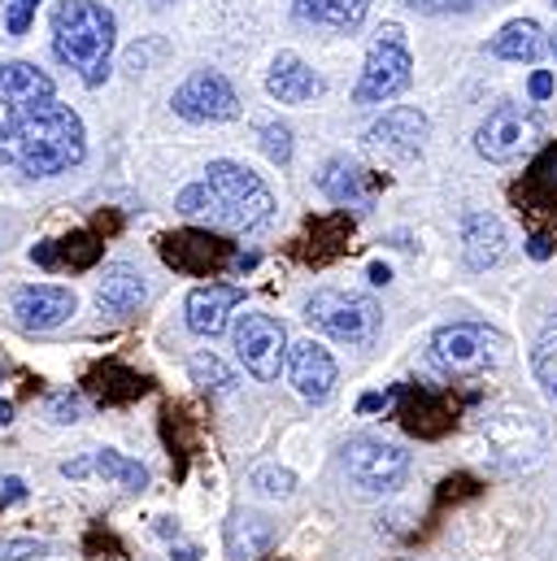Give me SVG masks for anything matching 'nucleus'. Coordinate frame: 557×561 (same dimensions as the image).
<instances>
[{
	"mask_svg": "<svg viewBox=\"0 0 557 561\" xmlns=\"http://www.w3.org/2000/svg\"><path fill=\"white\" fill-rule=\"evenodd\" d=\"M174 209L183 218H201L218 231H253L271 218L275 196L262 183V174H253L240 161H209L205 179L183 187L174 196Z\"/></svg>",
	"mask_w": 557,
	"mask_h": 561,
	"instance_id": "obj_1",
	"label": "nucleus"
},
{
	"mask_svg": "<svg viewBox=\"0 0 557 561\" xmlns=\"http://www.w3.org/2000/svg\"><path fill=\"white\" fill-rule=\"evenodd\" d=\"M88 152V136H83V123L70 105H39L35 114H26L4 140H0V161L31 174V179H48V174H61L70 165H79Z\"/></svg>",
	"mask_w": 557,
	"mask_h": 561,
	"instance_id": "obj_2",
	"label": "nucleus"
},
{
	"mask_svg": "<svg viewBox=\"0 0 557 561\" xmlns=\"http://www.w3.org/2000/svg\"><path fill=\"white\" fill-rule=\"evenodd\" d=\"M53 53L88 88H101L114 57V13L96 0H61L53 9Z\"/></svg>",
	"mask_w": 557,
	"mask_h": 561,
	"instance_id": "obj_3",
	"label": "nucleus"
},
{
	"mask_svg": "<svg viewBox=\"0 0 557 561\" xmlns=\"http://www.w3.org/2000/svg\"><path fill=\"white\" fill-rule=\"evenodd\" d=\"M305 322L318 327L322 335L340 340V344H371L379 335V305L362 291H344V287H322L305 300Z\"/></svg>",
	"mask_w": 557,
	"mask_h": 561,
	"instance_id": "obj_4",
	"label": "nucleus"
},
{
	"mask_svg": "<svg viewBox=\"0 0 557 561\" xmlns=\"http://www.w3.org/2000/svg\"><path fill=\"white\" fill-rule=\"evenodd\" d=\"M501 357H505V340L484 322H448L431 340V362L448 379L488 375L492 366H501Z\"/></svg>",
	"mask_w": 557,
	"mask_h": 561,
	"instance_id": "obj_5",
	"label": "nucleus"
},
{
	"mask_svg": "<svg viewBox=\"0 0 557 561\" xmlns=\"http://www.w3.org/2000/svg\"><path fill=\"white\" fill-rule=\"evenodd\" d=\"M414 83V57L406 48V31L397 22L379 26V39L366 53L362 79L353 88V105H384L393 96H401Z\"/></svg>",
	"mask_w": 557,
	"mask_h": 561,
	"instance_id": "obj_6",
	"label": "nucleus"
},
{
	"mask_svg": "<svg viewBox=\"0 0 557 561\" xmlns=\"http://www.w3.org/2000/svg\"><path fill=\"white\" fill-rule=\"evenodd\" d=\"M161 262L174 266L179 275H192V279H214L223 271H245L253 266V253H236V244H227L223 236H214L209 227L196 231H174V236H161Z\"/></svg>",
	"mask_w": 557,
	"mask_h": 561,
	"instance_id": "obj_7",
	"label": "nucleus"
},
{
	"mask_svg": "<svg viewBox=\"0 0 557 561\" xmlns=\"http://www.w3.org/2000/svg\"><path fill=\"white\" fill-rule=\"evenodd\" d=\"M541 136H545V123H541L536 110H527V105H501V110H492V114L479 123L475 148H479L484 161L510 165V161L527 157V152L541 144Z\"/></svg>",
	"mask_w": 557,
	"mask_h": 561,
	"instance_id": "obj_8",
	"label": "nucleus"
},
{
	"mask_svg": "<svg viewBox=\"0 0 557 561\" xmlns=\"http://www.w3.org/2000/svg\"><path fill=\"white\" fill-rule=\"evenodd\" d=\"M344 474L362 488V492H393L401 488V479L410 474V453L401 444H388L379 435H353L340 453Z\"/></svg>",
	"mask_w": 557,
	"mask_h": 561,
	"instance_id": "obj_9",
	"label": "nucleus"
},
{
	"mask_svg": "<svg viewBox=\"0 0 557 561\" xmlns=\"http://www.w3.org/2000/svg\"><path fill=\"white\" fill-rule=\"evenodd\" d=\"M287 331L271 313H245L236 322V357L245 362V370L262 383H275L283 362H287Z\"/></svg>",
	"mask_w": 557,
	"mask_h": 561,
	"instance_id": "obj_10",
	"label": "nucleus"
},
{
	"mask_svg": "<svg viewBox=\"0 0 557 561\" xmlns=\"http://www.w3.org/2000/svg\"><path fill=\"white\" fill-rule=\"evenodd\" d=\"M514 205L532 236H557V144H549L514 183Z\"/></svg>",
	"mask_w": 557,
	"mask_h": 561,
	"instance_id": "obj_11",
	"label": "nucleus"
},
{
	"mask_svg": "<svg viewBox=\"0 0 557 561\" xmlns=\"http://www.w3.org/2000/svg\"><path fill=\"white\" fill-rule=\"evenodd\" d=\"M484 439H488V453L501 461V466H532L545 448V431L536 414L527 410H501L484 422Z\"/></svg>",
	"mask_w": 557,
	"mask_h": 561,
	"instance_id": "obj_12",
	"label": "nucleus"
},
{
	"mask_svg": "<svg viewBox=\"0 0 557 561\" xmlns=\"http://www.w3.org/2000/svg\"><path fill=\"white\" fill-rule=\"evenodd\" d=\"M174 114L187 123H231L240 114V96L236 88L214 75V70H196L179 92H174Z\"/></svg>",
	"mask_w": 557,
	"mask_h": 561,
	"instance_id": "obj_13",
	"label": "nucleus"
},
{
	"mask_svg": "<svg viewBox=\"0 0 557 561\" xmlns=\"http://www.w3.org/2000/svg\"><path fill=\"white\" fill-rule=\"evenodd\" d=\"M53 101V79L26 61H0V123L13 131L26 114Z\"/></svg>",
	"mask_w": 557,
	"mask_h": 561,
	"instance_id": "obj_14",
	"label": "nucleus"
},
{
	"mask_svg": "<svg viewBox=\"0 0 557 561\" xmlns=\"http://www.w3.org/2000/svg\"><path fill=\"white\" fill-rule=\"evenodd\" d=\"M318 187H322V192H327V201H331V205H340L344 214H349V209H353V214H366V209L375 205V196H379L384 179H379V174H371L366 165L349 161V157H331V161L322 165V174H318Z\"/></svg>",
	"mask_w": 557,
	"mask_h": 561,
	"instance_id": "obj_15",
	"label": "nucleus"
},
{
	"mask_svg": "<svg viewBox=\"0 0 557 561\" xmlns=\"http://www.w3.org/2000/svg\"><path fill=\"white\" fill-rule=\"evenodd\" d=\"M287 375H292V388L309 401V405H327L336 383H340V370L331 362V353L314 340H300L287 348Z\"/></svg>",
	"mask_w": 557,
	"mask_h": 561,
	"instance_id": "obj_16",
	"label": "nucleus"
},
{
	"mask_svg": "<svg viewBox=\"0 0 557 561\" xmlns=\"http://www.w3.org/2000/svg\"><path fill=\"white\" fill-rule=\"evenodd\" d=\"M13 318L22 331H53L75 318V291L57 283H31L13 291Z\"/></svg>",
	"mask_w": 557,
	"mask_h": 561,
	"instance_id": "obj_17",
	"label": "nucleus"
},
{
	"mask_svg": "<svg viewBox=\"0 0 557 561\" xmlns=\"http://www.w3.org/2000/svg\"><path fill=\"white\" fill-rule=\"evenodd\" d=\"M431 136V127H427V114L422 110H410V105H401V110H388L371 131H366V144L375 148V152H388V157H414L422 152V144Z\"/></svg>",
	"mask_w": 557,
	"mask_h": 561,
	"instance_id": "obj_18",
	"label": "nucleus"
},
{
	"mask_svg": "<svg viewBox=\"0 0 557 561\" xmlns=\"http://www.w3.org/2000/svg\"><path fill=\"white\" fill-rule=\"evenodd\" d=\"M240 300H245L240 287H231V283H205V287H196V291L187 296V327H192L196 335L214 340V335L227 331V318H231V309H236Z\"/></svg>",
	"mask_w": 557,
	"mask_h": 561,
	"instance_id": "obj_19",
	"label": "nucleus"
},
{
	"mask_svg": "<svg viewBox=\"0 0 557 561\" xmlns=\"http://www.w3.org/2000/svg\"><path fill=\"white\" fill-rule=\"evenodd\" d=\"M505 253V227L497 214H484V209H470L462 218V257L470 271H488L497 266Z\"/></svg>",
	"mask_w": 557,
	"mask_h": 561,
	"instance_id": "obj_20",
	"label": "nucleus"
},
{
	"mask_svg": "<svg viewBox=\"0 0 557 561\" xmlns=\"http://www.w3.org/2000/svg\"><path fill=\"white\" fill-rule=\"evenodd\" d=\"M148 300V287H144V275L136 266H105V275L96 283V309L101 313H114V318H132L139 313V305Z\"/></svg>",
	"mask_w": 557,
	"mask_h": 561,
	"instance_id": "obj_21",
	"label": "nucleus"
},
{
	"mask_svg": "<svg viewBox=\"0 0 557 561\" xmlns=\"http://www.w3.org/2000/svg\"><path fill=\"white\" fill-rule=\"evenodd\" d=\"M61 474H66V479L105 474V479H118V483H123V488H132V492H144V488H148V470H144L139 461H132V457L114 453V448H96V453H83V457L66 461V466H61Z\"/></svg>",
	"mask_w": 557,
	"mask_h": 561,
	"instance_id": "obj_22",
	"label": "nucleus"
},
{
	"mask_svg": "<svg viewBox=\"0 0 557 561\" xmlns=\"http://www.w3.org/2000/svg\"><path fill=\"white\" fill-rule=\"evenodd\" d=\"M266 92L275 96L278 105H305L322 92V79L296 57V53H278L271 75H266Z\"/></svg>",
	"mask_w": 557,
	"mask_h": 561,
	"instance_id": "obj_23",
	"label": "nucleus"
},
{
	"mask_svg": "<svg viewBox=\"0 0 557 561\" xmlns=\"http://www.w3.org/2000/svg\"><path fill=\"white\" fill-rule=\"evenodd\" d=\"M296 18L300 22H314V26H331V31H357L371 13V0H292Z\"/></svg>",
	"mask_w": 557,
	"mask_h": 561,
	"instance_id": "obj_24",
	"label": "nucleus"
},
{
	"mask_svg": "<svg viewBox=\"0 0 557 561\" xmlns=\"http://www.w3.org/2000/svg\"><path fill=\"white\" fill-rule=\"evenodd\" d=\"M39 266H70V271H88V266H96V257H101V240L96 236H88V231H75V236H66V240H44V244H35V253H31Z\"/></svg>",
	"mask_w": 557,
	"mask_h": 561,
	"instance_id": "obj_25",
	"label": "nucleus"
},
{
	"mask_svg": "<svg viewBox=\"0 0 557 561\" xmlns=\"http://www.w3.org/2000/svg\"><path fill=\"white\" fill-rule=\"evenodd\" d=\"M488 53L501 57V61H536V57L545 53V35H541V26H536L532 18H519V22H505V26L492 35Z\"/></svg>",
	"mask_w": 557,
	"mask_h": 561,
	"instance_id": "obj_26",
	"label": "nucleus"
},
{
	"mask_svg": "<svg viewBox=\"0 0 557 561\" xmlns=\"http://www.w3.org/2000/svg\"><path fill=\"white\" fill-rule=\"evenodd\" d=\"M532 370H536L541 388L557 401V318L545 322V331H541V340L532 348Z\"/></svg>",
	"mask_w": 557,
	"mask_h": 561,
	"instance_id": "obj_27",
	"label": "nucleus"
},
{
	"mask_svg": "<svg viewBox=\"0 0 557 561\" xmlns=\"http://www.w3.org/2000/svg\"><path fill=\"white\" fill-rule=\"evenodd\" d=\"M249 483H253V492L258 496H292L296 492V474L287 470V466H258L253 474H249Z\"/></svg>",
	"mask_w": 557,
	"mask_h": 561,
	"instance_id": "obj_28",
	"label": "nucleus"
},
{
	"mask_svg": "<svg viewBox=\"0 0 557 561\" xmlns=\"http://www.w3.org/2000/svg\"><path fill=\"white\" fill-rule=\"evenodd\" d=\"M245 540V558H258L271 540H275V531H271V523L266 518H258V514H245V518H236V545Z\"/></svg>",
	"mask_w": 557,
	"mask_h": 561,
	"instance_id": "obj_29",
	"label": "nucleus"
},
{
	"mask_svg": "<svg viewBox=\"0 0 557 561\" xmlns=\"http://www.w3.org/2000/svg\"><path fill=\"white\" fill-rule=\"evenodd\" d=\"M192 379L201 383V388H214V392H227L231 383H236V375L218 362V357H209V353H201V357H192Z\"/></svg>",
	"mask_w": 557,
	"mask_h": 561,
	"instance_id": "obj_30",
	"label": "nucleus"
},
{
	"mask_svg": "<svg viewBox=\"0 0 557 561\" xmlns=\"http://www.w3.org/2000/svg\"><path fill=\"white\" fill-rule=\"evenodd\" d=\"M262 148H266V157H271L275 165H287V161H292V131H287L283 123L262 127Z\"/></svg>",
	"mask_w": 557,
	"mask_h": 561,
	"instance_id": "obj_31",
	"label": "nucleus"
},
{
	"mask_svg": "<svg viewBox=\"0 0 557 561\" xmlns=\"http://www.w3.org/2000/svg\"><path fill=\"white\" fill-rule=\"evenodd\" d=\"M35 9H39V0H9V13H4L9 35H22L35 22Z\"/></svg>",
	"mask_w": 557,
	"mask_h": 561,
	"instance_id": "obj_32",
	"label": "nucleus"
},
{
	"mask_svg": "<svg viewBox=\"0 0 557 561\" xmlns=\"http://www.w3.org/2000/svg\"><path fill=\"white\" fill-rule=\"evenodd\" d=\"M48 545L44 540H4L0 545V561H26V558H44Z\"/></svg>",
	"mask_w": 557,
	"mask_h": 561,
	"instance_id": "obj_33",
	"label": "nucleus"
},
{
	"mask_svg": "<svg viewBox=\"0 0 557 561\" xmlns=\"http://www.w3.org/2000/svg\"><path fill=\"white\" fill-rule=\"evenodd\" d=\"M79 410H83V401L70 397V392H61V397L48 401V419L53 422H79Z\"/></svg>",
	"mask_w": 557,
	"mask_h": 561,
	"instance_id": "obj_34",
	"label": "nucleus"
},
{
	"mask_svg": "<svg viewBox=\"0 0 557 561\" xmlns=\"http://www.w3.org/2000/svg\"><path fill=\"white\" fill-rule=\"evenodd\" d=\"M418 13H466V9H475L479 0H410Z\"/></svg>",
	"mask_w": 557,
	"mask_h": 561,
	"instance_id": "obj_35",
	"label": "nucleus"
},
{
	"mask_svg": "<svg viewBox=\"0 0 557 561\" xmlns=\"http://www.w3.org/2000/svg\"><path fill=\"white\" fill-rule=\"evenodd\" d=\"M26 501V483L18 474H0V505H18Z\"/></svg>",
	"mask_w": 557,
	"mask_h": 561,
	"instance_id": "obj_36",
	"label": "nucleus"
},
{
	"mask_svg": "<svg viewBox=\"0 0 557 561\" xmlns=\"http://www.w3.org/2000/svg\"><path fill=\"white\" fill-rule=\"evenodd\" d=\"M554 75H549V70H536V75H532V101H549V96H554Z\"/></svg>",
	"mask_w": 557,
	"mask_h": 561,
	"instance_id": "obj_37",
	"label": "nucleus"
},
{
	"mask_svg": "<svg viewBox=\"0 0 557 561\" xmlns=\"http://www.w3.org/2000/svg\"><path fill=\"white\" fill-rule=\"evenodd\" d=\"M527 253H532L536 262L554 257V236H532V240H527Z\"/></svg>",
	"mask_w": 557,
	"mask_h": 561,
	"instance_id": "obj_38",
	"label": "nucleus"
},
{
	"mask_svg": "<svg viewBox=\"0 0 557 561\" xmlns=\"http://www.w3.org/2000/svg\"><path fill=\"white\" fill-rule=\"evenodd\" d=\"M384 405H388V397H379V392H371V397H362V401H357V410H362V414H375V410H384Z\"/></svg>",
	"mask_w": 557,
	"mask_h": 561,
	"instance_id": "obj_39",
	"label": "nucleus"
},
{
	"mask_svg": "<svg viewBox=\"0 0 557 561\" xmlns=\"http://www.w3.org/2000/svg\"><path fill=\"white\" fill-rule=\"evenodd\" d=\"M393 279V271H388V266H379V262H375V266H371V283H388Z\"/></svg>",
	"mask_w": 557,
	"mask_h": 561,
	"instance_id": "obj_40",
	"label": "nucleus"
},
{
	"mask_svg": "<svg viewBox=\"0 0 557 561\" xmlns=\"http://www.w3.org/2000/svg\"><path fill=\"white\" fill-rule=\"evenodd\" d=\"M13 422V405L9 401H0V426H9Z\"/></svg>",
	"mask_w": 557,
	"mask_h": 561,
	"instance_id": "obj_41",
	"label": "nucleus"
},
{
	"mask_svg": "<svg viewBox=\"0 0 557 561\" xmlns=\"http://www.w3.org/2000/svg\"><path fill=\"white\" fill-rule=\"evenodd\" d=\"M4 136H9V127H4V123H0V140H4Z\"/></svg>",
	"mask_w": 557,
	"mask_h": 561,
	"instance_id": "obj_42",
	"label": "nucleus"
},
{
	"mask_svg": "<svg viewBox=\"0 0 557 561\" xmlns=\"http://www.w3.org/2000/svg\"><path fill=\"white\" fill-rule=\"evenodd\" d=\"M554 48H557V35H554Z\"/></svg>",
	"mask_w": 557,
	"mask_h": 561,
	"instance_id": "obj_43",
	"label": "nucleus"
}]
</instances>
